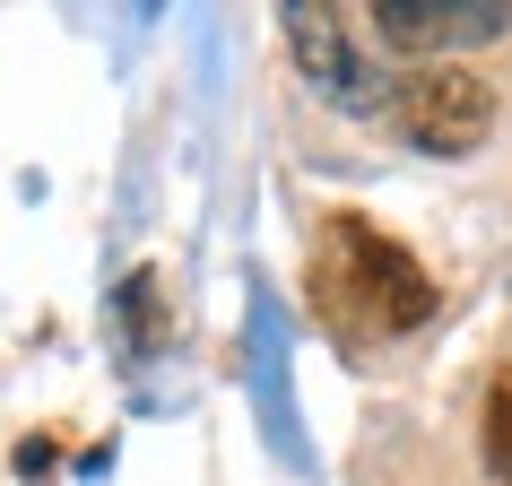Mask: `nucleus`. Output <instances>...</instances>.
Returning <instances> with one entry per match:
<instances>
[{"instance_id":"nucleus-1","label":"nucleus","mask_w":512,"mask_h":486,"mask_svg":"<svg viewBox=\"0 0 512 486\" xmlns=\"http://www.w3.org/2000/svg\"><path fill=\"white\" fill-rule=\"evenodd\" d=\"M313 296L330 322H365V330H417L434 313V278L417 270V252L391 243L374 217L339 209L322 226V261H313Z\"/></svg>"},{"instance_id":"nucleus-2","label":"nucleus","mask_w":512,"mask_h":486,"mask_svg":"<svg viewBox=\"0 0 512 486\" xmlns=\"http://www.w3.org/2000/svg\"><path fill=\"white\" fill-rule=\"evenodd\" d=\"M391 122H400V139H408V148H426V157H469V148L495 131V87L469 79L460 61H434V70L400 79Z\"/></svg>"},{"instance_id":"nucleus-3","label":"nucleus","mask_w":512,"mask_h":486,"mask_svg":"<svg viewBox=\"0 0 512 486\" xmlns=\"http://www.w3.org/2000/svg\"><path fill=\"white\" fill-rule=\"evenodd\" d=\"M374 35L391 53H452V44H495L512 35L504 0H382Z\"/></svg>"},{"instance_id":"nucleus-4","label":"nucleus","mask_w":512,"mask_h":486,"mask_svg":"<svg viewBox=\"0 0 512 486\" xmlns=\"http://www.w3.org/2000/svg\"><path fill=\"white\" fill-rule=\"evenodd\" d=\"M287 35H296V61H304V79L322 87V96H339V105H382V87L374 70H365V53L348 44V18L339 9H287Z\"/></svg>"},{"instance_id":"nucleus-5","label":"nucleus","mask_w":512,"mask_h":486,"mask_svg":"<svg viewBox=\"0 0 512 486\" xmlns=\"http://www.w3.org/2000/svg\"><path fill=\"white\" fill-rule=\"evenodd\" d=\"M478 443H486V469L512 478V365L486 382V417H478Z\"/></svg>"}]
</instances>
